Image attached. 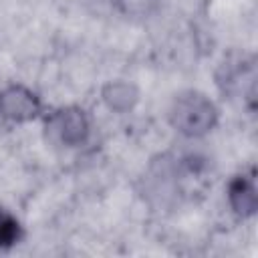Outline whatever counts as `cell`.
I'll use <instances>...</instances> for the list:
<instances>
[{
  "instance_id": "1",
  "label": "cell",
  "mask_w": 258,
  "mask_h": 258,
  "mask_svg": "<svg viewBox=\"0 0 258 258\" xmlns=\"http://www.w3.org/2000/svg\"><path fill=\"white\" fill-rule=\"evenodd\" d=\"M173 123L187 135H200L214 123V107L202 95L181 97L173 109Z\"/></svg>"
},
{
  "instance_id": "2",
  "label": "cell",
  "mask_w": 258,
  "mask_h": 258,
  "mask_svg": "<svg viewBox=\"0 0 258 258\" xmlns=\"http://www.w3.org/2000/svg\"><path fill=\"white\" fill-rule=\"evenodd\" d=\"M36 111H38L36 97L20 87H12L0 95V113L10 119L24 121V119L34 117Z\"/></svg>"
},
{
  "instance_id": "3",
  "label": "cell",
  "mask_w": 258,
  "mask_h": 258,
  "mask_svg": "<svg viewBox=\"0 0 258 258\" xmlns=\"http://www.w3.org/2000/svg\"><path fill=\"white\" fill-rule=\"evenodd\" d=\"M50 127L56 131L58 139L64 141L67 145H77L87 137V119L83 115V111L79 109H67L60 111L58 115L52 117Z\"/></svg>"
},
{
  "instance_id": "4",
  "label": "cell",
  "mask_w": 258,
  "mask_h": 258,
  "mask_svg": "<svg viewBox=\"0 0 258 258\" xmlns=\"http://www.w3.org/2000/svg\"><path fill=\"white\" fill-rule=\"evenodd\" d=\"M230 202L234 206L236 212L240 214H252L254 208H256V194H254V185L252 181H246V179H238L232 189H230Z\"/></svg>"
},
{
  "instance_id": "5",
  "label": "cell",
  "mask_w": 258,
  "mask_h": 258,
  "mask_svg": "<svg viewBox=\"0 0 258 258\" xmlns=\"http://www.w3.org/2000/svg\"><path fill=\"white\" fill-rule=\"evenodd\" d=\"M105 99L115 109H127L135 101V91H133V87H129L125 83H115L105 91Z\"/></svg>"
},
{
  "instance_id": "6",
  "label": "cell",
  "mask_w": 258,
  "mask_h": 258,
  "mask_svg": "<svg viewBox=\"0 0 258 258\" xmlns=\"http://www.w3.org/2000/svg\"><path fill=\"white\" fill-rule=\"evenodd\" d=\"M18 236V224L6 216L4 212H0V246H8L16 240Z\"/></svg>"
},
{
  "instance_id": "7",
  "label": "cell",
  "mask_w": 258,
  "mask_h": 258,
  "mask_svg": "<svg viewBox=\"0 0 258 258\" xmlns=\"http://www.w3.org/2000/svg\"><path fill=\"white\" fill-rule=\"evenodd\" d=\"M121 6L127 10V12H133V14H143V12H149L157 0H119Z\"/></svg>"
}]
</instances>
